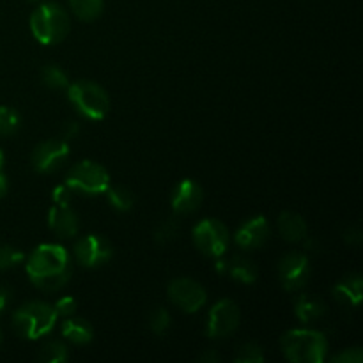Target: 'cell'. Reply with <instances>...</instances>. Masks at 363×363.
<instances>
[{"instance_id":"cell-21","label":"cell","mask_w":363,"mask_h":363,"mask_svg":"<svg viewBox=\"0 0 363 363\" xmlns=\"http://www.w3.org/2000/svg\"><path fill=\"white\" fill-rule=\"evenodd\" d=\"M106 199H108L110 206L119 213L131 211L135 206V195L130 188L123 186V184H110L108 190L105 191Z\"/></svg>"},{"instance_id":"cell-4","label":"cell","mask_w":363,"mask_h":363,"mask_svg":"<svg viewBox=\"0 0 363 363\" xmlns=\"http://www.w3.org/2000/svg\"><path fill=\"white\" fill-rule=\"evenodd\" d=\"M57 321H59V318H57L53 305L34 300L14 311L13 330L21 339L38 340L48 335L55 328Z\"/></svg>"},{"instance_id":"cell-23","label":"cell","mask_w":363,"mask_h":363,"mask_svg":"<svg viewBox=\"0 0 363 363\" xmlns=\"http://www.w3.org/2000/svg\"><path fill=\"white\" fill-rule=\"evenodd\" d=\"M67 358H69V351L66 344L60 340H48L38 354V360L43 363H62Z\"/></svg>"},{"instance_id":"cell-7","label":"cell","mask_w":363,"mask_h":363,"mask_svg":"<svg viewBox=\"0 0 363 363\" xmlns=\"http://www.w3.org/2000/svg\"><path fill=\"white\" fill-rule=\"evenodd\" d=\"M191 240L195 248L202 255L211 259H220L230 245L229 229L216 218L201 220L191 230Z\"/></svg>"},{"instance_id":"cell-37","label":"cell","mask_w":363,"mask_h":363,"mask_svg":"<svg viewBox=\"0 0 363 363\" xmlns=\"http://www.w3.org/2000/svg\"><path fill=\"white\" fill-rule=\"evenodd\" d=\"M7 186H9V184H7L6 176H4V172H0V199L7 194Z\"/></svg>"},{"instance_id":"cell-8","label":"cell","mask_w":363,"mask_h":363,"mask_svg":"<svg viewBox=\"0 0 363 363\" xmlns=\"http://www.w3.org/2000/svg\"><path fill=\"white\" fill-rule=\"evenodd\" d=\"M241 321V312L236 301L223 298L218 300L208 314V325H206V333L209 339L220 340L227 339L238 330Z\"/></svg>"},{"instance_id":"cell-33","label":"cell","mask_w":363,"mask_h":363,"mask_svg":"<svg viewBox=\"0 0 363 363\" xmlns=\"http://www.w3.org/2000/svg\"><path fill=\"white\" fill-rule=\"evenodd\" d=\"M362 230L358 225H347L344 230V241L347 245H360L362 243Z\"/></svg>"},{"instance_id":"cell-39","label":"cell","mask_w":363,"mask_h":363,"mask_svg":"<svg viewBox=\"0 0 363 363\" xmlns=\"http://www.w3.org/2000/svg\"><path fill=\"white\" fill-rule=\"evenodd\" d=\"M2 342H4V335H2V330H0V347H2Z\"/></svg>"},{"instance_id":"cell-22","label":"cell","mask_w":363,"mask_h":363,"mask_svg":"<svg viewBox=\"0 0 363 363\" xmlns=\"http://www.w3.org/2000/svg\"><path fill=\"white\" fill-rule=\"evenodd\" d=\"M67 2L71 13L82 21L98 20L105 7V0H67Z\"/></svg>"},{"instance_id":"cell-3","label":"cell","mask_w":363,"mask_h":363,"mask_svg":"<svg viewBox=\"0 0 363 363\" xmlns=\"http://www.w3.org/2000/svg\"><path fill=\"white\" fill-rule=\"evenodd\" d=\"M71 28L69 14L60 4L45 2L30 14V32L35 41L45 46H53L67 38Z\"/></svg>"},{"instance_id":"cell-14","label":"cell","mask_w":363,"mask_h":363,"mask_svg":"<svg viewBox=\"0 0 363 363\" xmlns=\"http://www.w3.org/2000/svg\"><path fill=\"white\" fill-rule=\"evenodd\" d=\"M204 201V190L194 179H183L176 184L170 197V204L176 215L186 216L197 211Z\"/></svg>"},{"instance_id":"cell-19","label":"cell","mask_w":363,"mask_h":363,"mask_svg":"<svg viewBox=\"0 0 363 363\" xmlns=\"http://www.w3.org/2000/svg\"><path fill=\"white\" fill-rule=\"evenodd\" d=\"M60 332H62L64 339L74 346H85L94 339V328H92L91 323L87 319L73 318V315L64 319Z\"/></svg>"},{"instance_id":"cell-40","label":"cell","mask_w":363,"mask_h":363,"mask_svg":"<svg viewBox=\"0 0 363 363\" xmlns=\"http://www.w3.org/2000/svg\"><path fill=\"white\" fill-rule=\"evenodd\" d=\"M28 2H41V0H28Z\"/></svg>"},{"instance_id":"cell-35","label":"cell","mask_w":363,"mask_h":363,"mask_svg":"<svg viewBox=\"0 0 363 363\" xmlns=\"http://www.w3.org/2000/svg\"><path fill=\"white\" fill-rule=\"evenodd\" d=\"M11 303V289L9 287L0 286V315L7 311Z\"/></svg>"},{"instance_id":"cell-31","label":"cell","mask_w":363,"mask_h":363,"mask_svg":"<svg viewBox=\"0 0 363 363\" xmlns=\"http://www.w3.org/2000/svg\"><path fill=\"white\" fill-rule=\"evenodd\" d=\"M332 363H362L363 362V351L360 347H347V350H342L340 353L333 354L330 358Z\"/></svg>"},{"instance_id":"cell-5","label":"cell","mask_w":363,"mask_h":363,"mask_svg":"<svg viewBox=\"0 0 363 363\" xmlns=\"http://www.w3.org/2000/svg\"><path fill=\"white\" fill-rule=\"evenodd\" d=\"M67 98L84 119L101 121L110 112V96L92 80H78L67 85Z\"/></svg>"},{"instance_id":"cell-13","label":"cell","mask_w":363,"mask_h":363,"mask_svg":"<svg viewBox=\"0 0 363 363\" xmlns=\"http://www.w3.org/2000/svg\"><path fill=\"white\" fill-rule=\"evenodd\" d=\"M269 236H272V227H269L268 218L257 215L245 220L238 227L236 234H234V243L241 250H255V248H261L262 245L268 243Z\"/></svg>"},{"instance_id":"cell-27","label":"cell","mask_w":363,"mask_h":363,"mask_svg":"<svg viewBox=\"0 0 363 363\" xmlns=\"http://www.w3.org/2000/svg\"><path fill=\"white\" fill-rule=\"evenodd\" d=\"M170 323H172V319H170L169 311L163 307L152 308L151 314H149V319H147L149 330H151L155 335H163V333L169 332Z\"/></svg>"},{"instance_id":"cell-12","label":"cell","mask_w":363,"mask_h":363,"mask_svg":"<svg viewBox=\"0 0 363 363\" xmlns=\"http://www.w3.org/2000/svg\"><path fill=\"white\" fill-rule=\"evenodd\" d=\"M73 255L84 268H99L112 259L113 247L99 234H87L74 243Z\"/></svg>"},{"instance_id":"cell-28","label":"cell","mask_w":363,"mask_h":363,"mask_svg":"<svg viewBox=\"0 0 363 363\" xmlns=\"http://www.w3.org/2000/svg\"><path fill=\"white\" fill-rule=\"evenodd\" d=\"M179 230H181V227H179V223H177L176 218L163 220V222L156 227L155 241L158 245H162V247H165V245L172 243V241L176 240L177 234H179Z\"/></svg>"},{"instance_id":"cell-10","label":"cell","mask_w":363,"mask_h":363,"mask_svg":"<svg viewBox=\"0 0 363 363\" xmlns=\"http://www.w3.org/2000/svg\"><path fill=\"white\" fill-rule=\"evenodd\" d=\"M167 294H169V300L184 314H195L208 301V293H206L204 286L199 284L197 280L188 279V277L174 279L169 284Z\"/></svg>"},{"instance_id":"cell-17","label":"cell","mask_w":363,"mask_h":363,"mask_svg":"<svg viewBox=\"0 0 363 363\" xmlns=\"http://www.w3.org/2000/svg\"><path fill=\"white\" fill-rule=\"evenodd\" d=\"M333 300L346 308H357L363 298V279L360 273H350L333 286Z\"/></svg>"},{"instance_id":"cell-29","label":"cell","mask_w":363,"mask_h":363,"mask_svg":"<svg viewBox=\"0 0 363 363\" xmlns=\"http://www.w3.org/2000/svg\"><path fill=\"white\" fill-rule=\"evenodd\" d=\"M25 261V254L16 247L11 245H2L0 247V272H7V269L16 268L18 264Z\"/></svg>"},{"instance_id":"cell-34","label":"cell","mask_w":363,"mask_h":363,"mask_svg":"<svg viewBox=\"0 0 363 363\" xmlns=\"http://www.w3.org/2000/svg\"><path fill=\"white\" fill-rule=\"evenodd\" d=\"M80 130L82 128L78 121H69V123H66L62 126V138L64 140H71V138H74L80 133Z\"/></svg>"},{"instance_id":"cell-24","label":"cell","mask_w":363,"mask_h":363,"mask_svg":"<svg viewBox=\"0 0 363 363\" xmlns=\"http://www.w3.org/2000/svg\"><path fill=\"white\" fill-rule=\"evenodd\" d=\"M41 82L45 84V87L53 89V91H62V89H67V85H69V78H67L66 71L62 67L55 66V64L43 67Z\"/></svg>"},{"instance_id":"cell-32","label":"cell","mask_w":363,"mask_h":363,"mask_svg":"<svg viewBox=\"0 0 363 363\" xmlns=\"http://www.w3.org/2000/svg\"><path fill=\"white\" fill-rule=\"evenodd\" d=\"M52 199H53V204L67 206V204H71V199H73V191H71L69 188L66 186V184H59V186L53 188Z\"/></svg>"},{"instance_id":"cell-2","label":"cell","mask_w":363,"mask_h":363,"mask_svg":"<svg viewBox=\"0 0 363 363\" xmlns=\"http://www.w3.org/2000/svg\"><path fill=\"white\" fill-rule=\"evenodd\" d=\"M284 357L293 363H321L328 354V340L312 328L289 330L280 339Z\"/></svg>"},{"instance_id":"cell-25","label":"cell","mask_w":363,"mask_h":363,"mask_svg":"<svg viewBox=\"0 0 363 363\" xmlns=\"http://www.w3.org/2000/svg\"><path fill=\"white\" fill-rule=\"evenodd\" d=\"M21 117L11 106L2 105L0 106V138L13 137L18 130H20Z\"/></svg>"},{"instance_id":"cell-6","label":"cell","mask_w":363,"mask_h":363,"mask_svg":"<svg viewBox=\"0 0 363 363\" xmlns=\"http://www.w3.org/2000/svg\"><path fill=\"white\" fill-rule=\"evenodd\" d=\"M67 188L73 194L82 195H103L108 186L112 184L110 181V174L101 163L92 162V160H82V162L74 163L66 174V181H64Z\"/></svg>"},{"instance_id":"cell-16","label":"cell","mask_w":363,"mask_h":363,"mask_svg":"<svg viewBox=\"0 0 363 363\" xmlns=\"http://www.w3.org/2000/svg\"><path fill=\"white\" fill-rule=\"evenodd\" d=\"M216 269L222 273H227L233 280L243 284V286H252L259 279V268L252 259L245 255H234L229 261L216 262Z\"/></svg>"},{"instance_id":"cell-20","label":"cell","mask_w":363,"mask_h":363,"mask_svg":"<svg viewBox=\"0 0 363 363\" xmlns=\"http://www.w3.org/2000/svg\"><path fill=\"white\" fill-rule=\"evenodd\" d=\"M326 314V305L321 298L300 294L294 301V315L301 323H314Z\"/></svg>"},{"instance_id":"cell-15","label":"cell","mask_w":363,"mask_h":363,"mask_svg":"<svg viewBox=\"0 0 363 363\" xmlns=\"http://www.w3.org/2000/svg\"><path fill=\"white\" fill-rule=\"evenodd\" d=\"M48 227L59 238H74L80 230V220L71 204H53L48 211Z\"/></svg>"},{"instance_id":"cell-18","label":"cell","mask_w":363,"mask_h":363,"mask_svg":"<svg viewBox=\"0 0 363 363\" xmlns=\"http://www.w3.org/2000/svg\"><path fill=\"white\" fill-rule=\"evenodd\" d=\"M277 230L287 243H301L308 236L307 222L294 211H282L277 218Z\"/></svg>"},{"instance_id":"cell-38","label":"cell","mask_w":363,"mask_h":363,"mask_svg":"<svg viewBox=\"0 0 363 363\" xmlns=\"http://www.w3.org/2000/svg\"><path fill=\"white\" fill-rule=\"evenodd\" d=\"M2 169H4V152L0 151V172H2Z\"/></svg>"},{"instance_id":"cell-30","label":"cell","mask_w":363,"mask_h":363,"mask_svg":"<svg viewBox=\"0 0 363 363\" xmlns=\"http://www.w3.org/2000/svg\"><path fill=\"white\" fill-rule=\"evenodd\" d=\"M77 300H74L73 296H62L57 300V303L53 305V308H55L57 312V318H71V315H74V312H77Z\"/></svg>"},{"instance_id":"cell-11","label":"cell","mask_w":363,"mask_h":363,"mask_svg":"<svg viewBox=\"0 0 363 363\" xmlns=\"http://www.w3.org/2000/svg\"><path fill=\"white\" fill-rule=\"evenodd\" d=\"M280 284L289 293L301 291L311 279V261L303 252H287L279 262Z\"/></svg>"},{"instance_id":"cell-1","label":"cell","mask_w":363,"mask_h":363,"mask_svg":"<svg viewBox=\"0 0 363 363\" xmlns=\"http://www.w3.org/2000/svg\"><path fill=\"white\" fill-rule=\"evenodd\" d=\"M30 282L45 293L64 289L73 275L71 255L62 245L43 243L32 250L25 264Z\"/></svg>"},{"instance_id":"cell-36","label":"cell","mask_w":363,"mask_h":363,"mask_svg":"<svg viewBox=\"0 0 363 363\" xmlns=\"http://www.w3.org/2000/svg\"><path fill=\"white\" fill-rule=\"evenodd\" d=\"M220 360V354L216 350H206L204 353L201 354V362L204 363H216Z\"/></svg>"},{"instance_id":"cell-26","label":"cell","mask_w":363,"mask_h":363,"mask_svg":"<svg viewBox=\"0 0 363 363\" xmlns=\"http://www.w3.org/2000/svg\"><path fill=\"white\" fill-rule=\"evenodd\" d=\"M238 363H261L264 362V351H262L261 344L255 340H247L238 347V353L234 357Z\"/></svg>"},{"instance_id":"cell-9","label":"cell","mask_w":363,"mask_h":363,"mask_svg":"<svg viewBox=\"0 0 363 363\" xmlns=\"http://www.w3.org/2000/svg\"><path fill=\"white\" fill-rule=\"evenodd\" d=\"M69 158V144L64 138H48L32 151V169L39 174H53L66 165Z\"/></svg>"}]
</instances>
